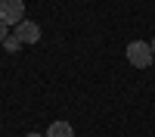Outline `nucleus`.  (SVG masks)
Wrapping results in <instances>:
<instances>
[{
	"label": "nucleus",
	"mask_w": 155,
	"mask_h": 137,
	"mask_svg": "<svg viewBox=\"0 0 155 137\" xmlns=\"http://www.w3.org/2000/svg\"><path fill=\"white\" fill-rule=\"evenodd\" d=\"M149 47H152V56H155V41H152V44H149Z\"/></svg>",
	"instance_id": "8"
},
{
	"label": "nucleus",
	"mask_w": 155,
	"mask_h": 137,
	"mask_svg": "<svg viewBox=\"0 0 155 137\" xmlns=\"http://www.w3.org/2000/svg\"><path fill=\"white\" fill-rule=\"evenodd\" d=\"M6 28H9V25H6L3 19H0V44H3V41H6V37H9V34H6Z\"/></svg>",
	"instance_id": "6"
},
{
	"label": "nucleus",
	"mask_w": 155,
	"mask_h": 137,
	"mask_svg": "<svg viewBox=\"0 0 155 137\" xmlns=\"http://www.w3.org/2000/svg\"><path fill=\"white\" fill-rule=\"evenodd\" d=\"M152 47L146 41H130L127 44V62H130L134 69H149L152 66Z\"/></svg>",
	"instance_id": "1"
},
{
	"label": "nucleus",
	"mask_w": 155,
	"mask_h": 137,
	"mask_svg": "<svg viewBox=\"0 0 155 137\" xmlns=\"http://www.w3.org/2000/svg\"><path fill=\"white\" fill-rule=\"evenodd\" d=\"M3 44H6V50H19V37H16V34H12V37H6V41H3Z\"/></svg>",
	"instance_id": "5"
},
{
	"label": "nucleus",
	"mask_w": 155,
	"mask_h": 137,
	"mask_svg": "<svg viewBox=\"0 0 155 137\" xmlns=\"http://www.w3.org/2000/svg\"><path fill=\"white\" fill-rule=\"evenodd\" d=\"M16 37H19V44H37V41H41V25H37V22L16 25Z\"/></svg>",
	"instance_id": "3"
},
{
	"label": "nucleus",
	"mask_w": 155,
	"mask_h": 137,
	"mask_svg": "<svg viewBox=\"0 0 155 137\" xmlns=\"http://www.w3.org/2000/svg\"><path fill=\"white\" fill-rule=\"evenodd\" d=\"M44 137H74V131H71V125H68V122H53V125L47 128Z\"/></svg>",
	"instance_id": "4"
},
{
	"label": "nucleus",
	"mask_w": 155,
	"mask_h": 137,
	"mask_svg": "<svg viewBox=\"0 0 155 137\" xmlns=\"http://www.w3.org/2000/svg\"><path fill=\"white\" fill-rule=\"evenodd\" d=\"M0 19L6 25H22L25 22V0H0Z\"/></svg>",
	"instance_id": "2"
},
{
	"label": "nucleus",
	"mask_w": 155,
	"mask_h": 137,
	"mask_svg": "<svg viewBox=\"0 0 155 137\" xmlns=\"http://www.w3.org/2000/svg\"><path fill=\"white\" fill-rule=\"evenodd\" d=\"M25 137H44V134H34V131H31V134H25Z\"/></svg>",
	"instance_id": "7"
}]
</instances>
